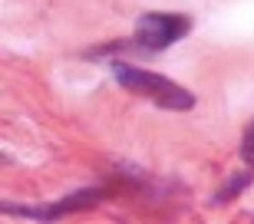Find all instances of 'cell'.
Returning <instances> with one entry per match:
<instances>
[{
	"label": "cell",
	"mask_w": 254,
	"mask_h": 224,
	"mask_svg": "<svg viewBox=\"0 0 254 224\" xmlns=\"http://www.w3.org/2000/svg\"><path fill=\"white\" fill-rule=\"evenodd\" d=\"M241 152H245V159L254 165V125H251V132L245 135V145H241Z\"/></svg>",
	"instance_id": "3"
},
{
	"label": "cell",
	"mask_w": 254,
	"mask_h": 224,
	"mask_svg": "<svg viewBox=\"0 0 254 224\" xmlns=\"http://www.w3.org/2000/svg\"><path fill=\"white\" fill-rule=\"evenodd\" d=\"M189 33V17L182 13H142L135 23V40L145 50H165Z\"/></svg>",
	"instance_id": "2"
},
{
	"label": "cell",
	"mask_w": 254,
	"mask_h": 224,
	"mask_svg": "<svg viewBox=\"0 0 254 224\" xmlns=\"http://www.w3.org/2000/svg\"><path fill=\"white\" fill-rule=\"evenodd\" d=\"M116 79L123 89L142 96V99H152L159 109H175V112H185L195 106V96L189 89H182L179 83H172L159 73H149V69H139V66H129V63H116L113 66Z\"/></svg>",
	"instance_id": "1"
}]
</instances>
